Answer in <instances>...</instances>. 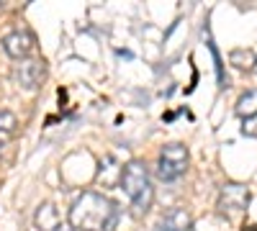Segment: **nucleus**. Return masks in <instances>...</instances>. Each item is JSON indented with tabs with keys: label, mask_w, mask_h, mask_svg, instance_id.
I'll return each instance as SVG.
<instances>
[{
	"label": "nucleus",
	"mask_w": 257,
	"mask_h": 231,
	"mask_svg": "<svg viewBox=\"0 0 257 231\" xmlns=\"http://www.w3.org/2000/svg\"><path fill=\"white\" fill-rule=\"evenodd\" d=\"M116 203L95 190L77 195V200L70 205V226L75 231H111L116 226Z\"/></svg>",
	"instance_id": "obj_1"
},
{
	"label": "nucleus",
	"mask_w": 257,
	"mask_h": 231,
	"mask_svg": "<svg viewBox=\"0 0 257 231\" xmlns=\"http://www.w3.org/2000/svg\"><path fill=\"white\" fill-rule=\"evenodd\" d=\"M118 185H121V190L126 193V198L132 200V205L139 213L149 211V205H152V200H155V187H152V182H149V172H147L144 162L132 159L128 164H123Z\"/></svg>",
	"instance_id": "obj_2"
},
{
	"label": "nucleus",
	"mask_w": 257,
	"mask_h": 231,
	"mask_svg": "<svg viewBox=\"0 0 257 231\" xmlns=\"http://www.w3.org/2000/svg\"><path fill=\"white\" fill-rule=\"evenodd\" d=\"M185 170H188V149L183 144H178V141L165 144L160 157H157V175H160V180L173 182Z\"/></svg>",
	"instance_id": "obj_3"
},
{
	"label": "nucleus",
	"mask_w": 257,
	"mask_h": 231,
	"mask_svg": "<svg viewBox=\"0 0 257 231\" xmlns=\"http://www.w3.org/2000/svg\"><path fill=\"white\" fill-rule=\"evenodd\" d=\"M11 77H13V82L21 90H29V93L39 90L41 82H44V77H47V65H44V59H39V57L21 59L18 65H13Z\"/></svg>",
	"instance_id": "obj_4"
},
{
	"label": "nucleus",
	"mask_w": 257,
	"mask_h": 231,
	"mask_svg": "<svg viewBox=\"0 0 257 231\" xmlns=\"http://www.w3.org/2000/svg\"><path fill=\"white\" fill-rule=\"evenodd\" d=\"M249 205V190L247 185L242 182H226L219 193V211L226 216V218H237L247 211Z\"/></svg>",
	"instance_id": "obj_5"
},
{
	"label": "nucleus",
	"mask_w": 257,
	"mask_h": 231,
	"mask_svg": "<svg viewBox=\"0 0 257 231\" xmlns=\"http://www.w3.org/2000/svg\"><path fill=\"white\" fill-rule=\"evenodd\" d=\"M34 47H36V41H34V34L31 31H21L18 29V31H11V34L3 36V52L11 59H16V62L29 59L31 52H34Z\"/></svg>",
	"instance_id": "obj_6"
},
{
	"label": "nucleus",
	"mask_w": 257,
	"mask_h": 231,
	"mask_svg": "<svg viewBox=\"0 0 257 231\" xmlns=\"http://www.w3.org/2000/svg\"><path fill=\"white\" fill-rule=\"evenodd\" d=\"M121 170H123V167H118V162H116L113 157H105V159L100 162V167H98L95 180H98L103 187H113V185L121 182Z\"/></svg>",
	"instance_id": "obj_7"
},
{
	"label": "nucleus",
	"mask_w": 257,
	"mask_h": 231,
	"mask_svg": "<svg viewBox=\"0 0 257 231\" xmlns=\"http://www.w3.org/2000/svg\"><path fill=\"white\" fill-rule=\"evenodd\" d=\"M34 223H36L39 231H57V226H59V213H57L54 203H41L39 211H36V216H34Z\"/></svg>",
	"instance_id": "obj_8"
},
{
	"label": "nucleus",
	"mask_w": 257,
	"mask_h": 231,
	"mask_svg": "<svg viewBox=\"0 0 257 231\" xmlns=\"http://www.w3.org/2000/svg\"><path fill=\"white\" fill-rule=\"evenodd\" d=\"M234 111H237V116H242V118H254L257 116V88L254 90H247L239 100H237V108H234Z\"/></svg>",
	"instance_id": "obj_9"
},
{
	"label": "nucleus",
	"mask_w": 257,
	"mask_h": 231,
	"mask_svg": "<svg viewBox=\"0 0 257 231\" xmlns=\"http://www.w3.org/2000/svg\"><path fill=\"white\" fill-rule=\"evenodd\" d=\"M229 62H231L234 67L249 72V70L257 67V54H254L252 49H234V52L229 54Z\"/></svg>",
	"instance_id": "obj_10"
},
{
	"label": "nucleus",
	"mask_w": 257,
	"mask_h": 231,
	"mask_svg": "<svg viewBox=\"0 0 257 231\" xmlns=\"http://www.w3.org/2000/svg\"><path fill=\"white\" fill-rule=\"evenodd\" d=\"M16 129H18V118H16V113H11V111H0V134L11 139V136L16 134Z\"/></svg>",
	"instance_id": "obj_11"
},
{
	"label": "nucleus",
	"mask_w": 257,
	"mask_h": 231,
	"mask_svg": "<svg viewBox=\"0 0 257 231\" xmlns=\"http://www.w3.org/2000/svg\"><path fill=\"white\" fill-rule=\"evenodd\" d=\"M155 231H183V228H175V226H170V223H165V221H162Z\"/></svg>",
	"instance_id": "obj_12"
},
{
	"label": "nucleus",
	"mask_w": 257,
	"mask_h": 231,
	"mask_svg": "<svg viewBox=\"0 0 257 231\" xmlns=\"http://www.w3.org/2000/svg\"><path fill=\"white\" fill-rule=\"evenodd\" d=\"M57 231H75V228H72L70 223H59V226H57Z\"/></svg>",
	"instance_id": "obj_13"
},
{
	"label": "nucleus",
	"mask_w": 257,
	"mask_h": 231,
	"mask_svg": "<svg viewBox=\"0 0 257 231\" xmlns=\"http://www.w3.org/2000/svg\"><path fill=\"white\" fill-rule=\"evenodd\" d=\"M8 141H11V139H8V136H3V134H0V149H3V146H6V144H8Z\"/></svg>",
	"instance_id": "obj_14"
}]
</instances>
